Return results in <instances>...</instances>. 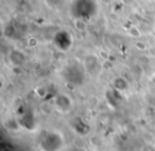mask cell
<instances>
[{"mask_svg":"<svg viewBox=\"0 0 155 151\" xmlns=\"http://www.w3.org/2000/svg\"><path fill=\"white\" fill-rule=\"evenodd\" d=\"M55 105L60 111H62V112H66V111L69 110V108H70L71 102H70V99H69V97H67L66 95L62 94V95H60L58 98H56Z\"/></svg>","mask_w":155,"mask_h":151,"instance_id":"2","label":"cell"},{"mask_svg":"<svg viewBox=\"0 0 155 151\" xmlns=\"http://www.w3.org/2000/svg\"><path fill=\"white\" fill-rule=\"evenodd\" d=\"M63 140L58 132H48L39 142V148L41 151H58L62 148Z\"/></svg>","mask_w":155,"mask_h":151,"instance_id":"1","label":"cell"}]
</instances>
